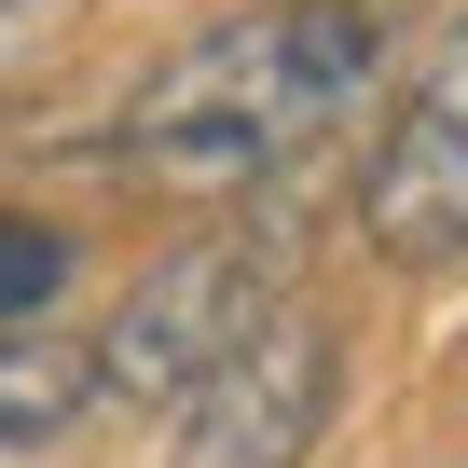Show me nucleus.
I'll return each mask as SVG.
<instances>
[{
	"label": "nucleus",
	"instance_id": "nucleus-1",
	"mask_svg": "<svg viewBox=\"0 0 468 468\" xmlns=\"http://www.w3.org/2000/svg\"><path fill=\"white\" fill-rule=\"evenodd\" d=\"M386 83V0H249L152 56L111 111V165L165 193H262Z\"/></svg>",
	"mask_w": 468,
	"mask_h": 468
},
{
	"label": "nucleus",
	"instance_id": "nucleus-2",
	"mask_svg": "<svg viewBox=\"0 0 468 468\" xmlns=\"http://www.w3.org/2000/svg\"><path fill=\"white\" fill-rule=\"evenodd\" d=\"M276 303L290 290L262 262V234H179V249L138 262V290L97 317V413H179Z\"/></svg>",
	"mask_w": 468,
	"mask_h": 468
},
{
	"label": "nucleus",
	"instance_id": "nucleus-3",
	"mask_svg": "<svg viewBox=\"0 0 468 468\" xmlns=\"http://www.w3.org/2000/svg\"><path fill=\"white\" fill-rule=\"evenodd\" d=\"M345 413V331L317 303H276L179 413H165V468H303Z\"/></svg>",
	"mask_w": 468,
	"mask_h": 468
},
{
	"label": "nucleus",
	"instance_id": "nucleus-4",
	"mask_svg": "<svg viewBox=\"0 0 468 468\" xmlns=\"http://www.w3.org/2000/svg\"><path fill=\"white\" fill-rule=\"evenodd\" d=\"M358 249L399 262V276L468 249V0L427 28V56H413L372 165H358Z\"/></svg>",
	"mask_w": 468,
	"mask_h": 468
},
{
	"label": "nucleus",
	"instance_id": "nucleus-5",
	"mask_svg": "<svg viewBox=\"0 0 468 468\" xmlns=\"http://www.w3.org/2000/svg\"><path fill=\"white\" fill-rule=\"evenodd\" d=\"M97 413V331H0V454H42Z\"/></svg>",
	"mask_w": 468,
	"mask_h": 468
},
{
	"label": "nucleus",
	"instance_id": "nucleus-6",
	"mask_svg": "<svg viewBox=\"0 0 468 468\" xmlns=\"http://www.w3.org/2000/svg\"><path fill=\"white\" fill-rule=\"evenodd\" d=\"M69 276H83V234H69V220H28V207H0V331H56Z\"/></svg>",
	"mask_w": 468,
	"mask_h": 468
},
{
	"label": "nucleus",
	"instance_id": "nucleus-7",
	"mask_svg": "<svg viewBox=\"0 0 468 468\" xmlns=\"http://www.w3.org/2000/svg\"><path fill=\"white\" fill-rule=\"evenodd\" d=\"M42 15H56V0H0V56H15V42H28Z\"/></svg>",
	"mask_w": 468,
	"mask_h": 468
}]
</instances>
